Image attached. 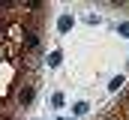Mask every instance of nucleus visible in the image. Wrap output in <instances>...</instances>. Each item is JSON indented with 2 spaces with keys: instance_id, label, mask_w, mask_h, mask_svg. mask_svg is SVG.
Here are the masks:
<instances>
[{
  "instance_id": "f257e3e1",
  "label": "nucleus",
  "mask_w": 129,
  "mask_h": 120,
  "mask_svg": "<svg viewBox=\"0 0 129 120\" xmlns=\"http://www.w3.org/2000/svg\"><path fill=\"white\" fill-rule=\"evenodd\" d=\"M33 96H36V87H33V84H21V87L15 90V105H18V108L30 105V102H33Z\"/></svg>"
},
{
  "instance_id": "f03ea898",
  "label": "nucleus",
  "mask_w": 129,
  "mask_h": 120,
  "mask_svg": "<svg viewBox=\"0 0 129 120\" xmlns=\"http://www.w3.org/2000/svg\"><path fill=\"white\" fill-rule=\"evenodd\" d=\"M21 45H24V48H36V45H39V33H36L33 27L21 30Z\"/></svg>"
},
{
  "instance_id": "7ed1b4c3",
  "label": "nucleus",
  "mask_w": 129,
  "mask_h": 120,
  "mask_svg": "<svg viewBox=\"0 0 129 120\" xmlns=\"http://www.w3.org/2000/svg\"><path fill=\"white\" fill-rule=\"evenodd\" d=\"M105 120H123V117H105Z\"/></svg>"
}]
</instances>
